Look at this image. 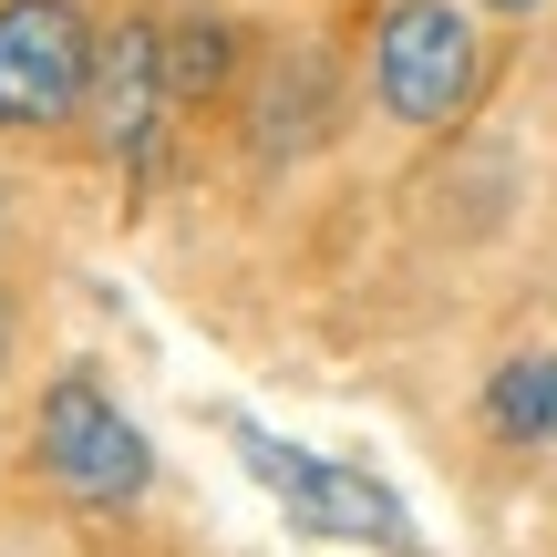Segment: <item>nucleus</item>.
Segmentation results:
<instances>
[{
	"label": "nucleus",
	"mask_w": 557,
	"mask_h": 557,
	"mask_svg": "<svg viewBox=\"0 0 557 557\" xmlns=\"http://www.w3.org/2000/svg\"><path fill=\"white\" fill-rule=\"evenodd\" d=\"M547 444H557V351H547Z\"/></svg>",
	"instance_id": "1a4fd4ad"
},
{
	"label": "nucleus",
	"mask_w": 557,
	"mask_h": 557,
	"mask_svg": "<svg viewBox=\"0 0 557 557\" xmlns=\"http://www.w3.org/2000/svg\"><path fill=\"white\" fill-rule=\"evenodd\" d=\"M238 455H248V475L289 506V527H310V537H361V547H403V496L393 485L351 475V465H320V455H299V444L259 434V423H238Z\"/></svg>",
	"instance_id": "20e7f679"
},
{
	"label": "nucleus",
	"mask_w": 557,
	"mask_h": 557,
	"mask_svg": "<svg viewBox=\"0 0 557 557\" xmlns=\"http://www.w3.org/2000/svg\"><path fill=\"white\" fill-rule=\"evenodd\" d=\"M32 455H41V475H52L73 506H94V517H124V506L156 485V444L135 434V413H124L94 372H62L52 393H41Z\"/></svg>",
	"instance_id": "f257e3e1"
},
{
	"label": "nucleus",
	"mask_w": 557,
	"mask_h": 557,
	"mask_svg": "<svg viewBox=\"0 0 557 557\" xmlns=\"http://www.w3.org/2000/svg\"><path fill=\"white\" fill-rule=\"evenodd\" d=\"M165 114H176V94H165V21H114L103 52H94V94H83L94 145L114 165H145Z\"/></svg>",
	"instance_id": "39448f33"
},
{
	"label": "nucleus",
	"mask_w": 557,
	"mask_h": 557,
	"mask_svg": "<svg viewBox=\"0 0 557 557\" xmlns=\"http://www.w3.org/2000/svg\"><path fill=\"white\" fill-rule=\"evenodd\" d=\"M485 83V32L455 11V0H393L372 21V103L413 135L455 124Z\"/></svg>",
	"instance_id": "f03ea898"
},
{
	"label": "nucleus",
	"mask_w": 557,
	"mask_h": 557,
	"mask_svg": "<svg viewBox=\"0 0 557 557\" xmlns=\"http://www.w3.org/2000/svg\"><path fill=\"white\" fill-rule=\"evenodd\" d=\"M475 11H496V21H527V11H547V0H475Z\"/></svg>",
	"instance_id": "6e6552de"
},
{
	"label": "nucleus",
	"mask_w": 557,
	"mask_h": 557,
	"mask_svg": "<svg viewBox=\"0 0 557 557\" xmlns=\"http://www.w3.org/2000/svg\"><path fill=\"white\" fill-rule=\"evenodd\" d=\"M103 21L83 0H0V135H52L94 94Z\"/></svg>",
	"instance_id": "7ed1b4c3"
},
{
	"label": "nucleus",
	"mask_w": 557,
	"mask_h": 557,
	"mask_svg": "<svg viewBox=\"0 0 557 557\" xmlns=\"http://www.w3.org/2000/svg\"><path fill=\"white\" fill-rule=\"evenodd\" d=\"M485 423H496L506 444H547V351H517L485 382Z\"/></svg>",
	"instance_id": "0eeeda50"
},
{
	"label": "nucleus",
	"mask_w": 557,
	"mask_h": 557,
	"mask_svg": "<svg viewBox=\"0 0 557 557\" xmlns=\"http://www.w3.org/2000/svg\"><path fill=\"white\" fill-rule=\"evenodd\" d=\"M227 73H238V32H227L218 11L165 21V94H176V103H218Z\"/></svg>",
	"instance_id": "423d86ee"
}]
</instances>
